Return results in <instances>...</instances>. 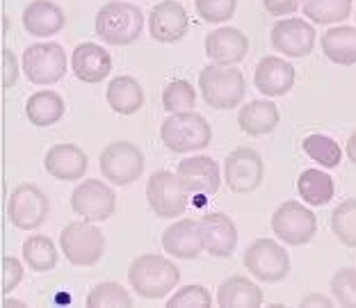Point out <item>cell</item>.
Listing matches in <instances>:
<instances>
[{
	"label": "cell",
	"instance_id": "6da1fadb",
	"mask_svg": "<svg viewBox=\"0 0 356 308\" xmlns=\"http://www.w3.org/2000/svg\"><path fill=\"white\" fill-rule=\"evenodd\" d=\"M181 270L160 254H142L128 267V283L144 299H163L178 286Z\"/></svg>",
	"mask_w": 356,
	"mask_h": 308
},
{
	"label": "cell",
	"instance_id": "7a4b0ae2",
	"mask_svg": "<svg viewBox=\"0 0 356 308\" xmlns=\"http://www.w3.org/2000/svg\"><path fill=\"white\" fill-rule=\"evenodd\" d=\"M199 89L206 105L215 110H233L245 101L247 85L236 64H208L199 74Z\"/></svg>",
	"mask_w": 356,
	"mask_h": 308
},
{
	"label": "cell",
	"instance_id": "3957f363",
	"mask_svg": "<svg viewBox=\"0 0 356 308\" xmlns=\"http://www.w3.org/2000/svg\"><path fill=\"white\" fill-rule=\"evenodd\" d=\"M94 26L99 39L108 46H131L142 37L144 16L137 5L112 0L99 10Z\"/></svg>",
	"mask_w": 356,
	"mask_h": 308
},
{
	"label": "cell",
	"instance_id": "277c9868",
	"mask_svg": "<svg viewBox=\"0 0 356 308\" xmlns=\"http://www.w3.org/2000/svg\"><path fill=\"white\" fill-rule=\"evenodd\" d=\"M160 140L174 153H192L210 147L213 128H210L206 117L199 115V112H174L160 126Z\"/></svg>",
	"mask_w": 356,
	"mask_h": 308
},
{
	"label": "cell",
	"instance_id": "5b68a950",
	"mask_svg": "<svg viewBox=\"0 0 356 308\" xmlns=\"http://www.w3.org/2000/svg\"><path fill=\"white\" fill-rule=\"evenodd\" d=\"M60 249L74 267H92L105 254V235L94 222H71L60 233Z\"/></svg>",
	"mask_w": 356,
	"mask_h": 308
},
{
	"label": "cell",
	"instance_id": "8992f818",
	"mask_svg": "<svg viewBox=\"0 0 356 308\" xmlns=\"http://www.w3.org/2000/svg\"><path fill=\"white\" fill-rule=\"evenodd\" d=\"M188 190L183 188L181 178L174 172L160 169L153 172L147 183V201L149 208L163 220H174L178 215H185L190 204Z\"/></svg>",
	"mask_w": 356,
	"mask_h": 308
},
{
	"label": "cell",
	"instance_id": "52a82bcc",
	"mask_svg": "<svg viewBox=\"0 0 356 308\" xmlns=\"http://www.w3.org/2000/svg\"><path fill=\"white\" fill-rule=\"evenodd\" d=\"M23 74L32 85H55L67 74V53L55 42L32 44L23 51Z\"/></svg>",
	"mask_w": 356,
	"mask_h": 308
},
{
	"label": "cell",
	"instance_id": "ba28073f",
	"mask_svg": "<svg viewBox=\"0 0 356 308\" xmlns=\"http://www.w3.org/2000/svg\"><path fill=\"white\" fill-rule=\"evenodd\" d=\"M318 231L315 213L299 201H286L272 215V233L290 247H302Z\"/></svg>",
	"mask_w": 356,
	"mask_h": 308
},
{
	"label": "cell",
	"instance_id": "9c48e42d",
	"mask_svg": "<svg viewBox=\"0 0 356 308\" xmlns=\"http://www.w3.org/2000/svg\"><path fill=\"white\" fill-rule=\"evenodd\" d=\"M99 169L112 185H131L144 172V156L133 142H112L101 151Z\"/></svg>",
	"mask_w": 356,
	"mask_h": 308
},
{
	"label": "cell",
	"instance_id": "30bf717a",
	"mask_svg": "<svg viewBox=\"0 0 356 308\" xmlns=\"http://www.w3.org/2000/svg\"><path fill=\"white\" fill-rule=\"evenodd\" d=\"M245 267L263 283H279L290 274V256L279 242L258 238L245 251Z\"/></svg>",
	"mask_w": 356,
	"mask_h": 308
},
{
	"label": "cell",
	"instance_id": "8fae6325",
	"mask_svg": "<svg viewBox=\"0 0 356 308\" xmlns=\"http://www.w3.org/2000/svg\"><path fill=\"white\" fill-rule=\"evenodd\" d=\"M51 213V201L39 190L37 185L23 183L19 188H14L7 201V217L19 231H35L39 229Z\"/></svg>",
	"mask_w": 356,
	"mask_h": 308
},
{
	"label": "cell",
	"instance_id": "7c38bea8",
	"mask_svg": "<svg viewBox=\"0 0 356 308\" xmlns=\"http://www.w3.org/2000/svg\"><path fill=\"white\" fill-rule=\"evenodd\" d=\"M117 194L99 178H87L71 192V210L87 222H105L115 215Z\"/></svg>",
	"mask_w": 356,
	"mask_h": 308
},
{
	"label": "cell",
	"instance_id": "4fadbf2b",
	"mask_svg": "<svg viewBox=\"0 0 356 308\" xmlns=\"http://www.w3.org/2000/svg\"><path fill=\"white\" fill-rule=\"evenodd\" d=\"M265 165L261 153L254 149H236L224 162V178L231 192L236 194H249L263 183Z\"/></svg>",
	"mask_w": 356,
	"mask_h": 308
},
{
	"label": "cell",
	"instance_id": "5bb4252c",
	"mask_svg": "<svg viewBox=\"0 0 356 308\" xmlns=\"http://www.w3.org/2000/svg\"><path fill=\"white\" fill-rule=\"evenodd\" d=\"M270 42L274 51L288 58H306L315 46V28L304 19H283L274 23Z\"/></svg>",
	"mask_w": 356,
	"mask_h": 308
},
{
	"label": "cell",
	"instance_id": "9a60e30c",
	"mask_svg": "<svg viewBox=\"0 0 356 308\" xmlns=\"http://www.w3.org/2000/svg\"><path fill=\"white\" fill-rule=\"evenodd\" d=\"M188 10L176 0H163L149 12V32L160 44H176L188 32Z\"/></svg>",
	"mask_w": 356,
	"mask_h": 308
},
{
	"label": "cell",
	"instance_id": "2e32d148",
	"mask_svg": "<svg viewBox=\"0 0 356 308\" xmlns=\"http://www.w3.org/2000/svg\"><path fill=\"white\" fill-rule=\"evenodd\" d=\"M176 174L190 194H215L222 185L220 167L208 156H192L181 160Z\"/></svg>",
	"mask_w": 356,
	"mask_h": 308
},
{
	"label": "cell",
	"instance_id": "e0dca14e",
	"mask_svg": "<svg viewBox=\"0 0 356 308\" xmlns=\"http://www.w3.org/2000/svg\"><path fill=\"white\" fill-rule=\"evenodd\" d=\"M295 67L288 60L283 58H274V55H267L261 62L256 64L254 71V85L261 94L270 96H286L290 89L295 87Z\"/></svg>",
	"mask_w": 356,
	"mask_h": 308
},
{
	"label": "cell",
	"instance_id": "ac0fdd59",
	"mask_svg": "<svg viewBox=\"0 0 356 308\" xmlns=\"http://www.w3.org/2000/svg\"><path fill=\"white\" fill-rule=\"evenodd\" d=\"M163 249L169 256L181 258V261H192L199 258L204 245V233H201V222L194 220H178L163 233Z\"/></svg>",
	"mask_w": 356,
	"mask_h": 308
},
{
	"label": "cell",
	"instance_id": "d6986e66",
	"mask_svg": "<svg viewBox=\"0 0 356 308\" xmlns=\"http://www.w3.org/2000/svg\"><path fill=\"white\" fill-rule=\"evenodd\" d=\"M71 71L80 83L96 85L103 83L112 71V58L99 44H80L71 53Z\"/></svg>",
	"mask_w": 356,
	"mask_h": 308
},
{
	"label": "cell",
	"instance_id": "ffe728a7",
	"mask_svg": "<svg viewBox=\"0 0 356 308\" xmlns=\"http://www.w3.org/2000/svg\"><path fill=\"white\" fill-rule=\"evenodd\" d=\"M201 233L206 251L215 258H229L238 247V229L224 213H208L201 217Z\"/></svg>",
	"mask_w": 356,
	"mask_h": 308
},
{
	"label": "cell",
	"instance_id": "44dd1931",
	"mask_svg": "<svg viewBox=\"0 0 356 308\" xmlns=\"http://www.w3.org/2000/svg\"><path fill=\"white\" fill-rule=\"evenodd\" d=\"M204 48L208 58L217 64H238L247 58L249 39L238 28H220L215 32H208Z\"/></svg>",
	"mask_w": 356,
	"mask_h": 308
},
{
	"label": "cell",
	"instance_id": "7402d4cb",
	"mask_svg": "<svg viewBox=\"0 0 356 308\" xmlns=\"http://www.w3.org/2000/svg\"><path fill=\"white\" fill-rule=\"evenodd\" d=\"M44 167L58 181H78L87 174L89 160L85 151L76 144H55L46 153Z\"/></svg>",
	"mask_w": 356,
	"mask_h": 308
},
{
	"label": "cell",
	"instance_id": "603a6c76",
	"mask_svg": "<svg viewBox=\"0 0 356 308\" xmlns=\"http://www.w3.org/2000/svg\"><path fill=\"white\" fill-rule=\"evenodd\" d=\"M67 26V16L51 0H32L23 10V28L32 37H53Z\"/></svg>",
	"mask_w": 356,
	"mask_h": 308
},
{
	"label": "cell",
	"instance_id": "cb8c5ba5",
	"mask_svg": "<svg viewBox=\"0 0 356 308\" xmlns=\"http://www.w3.org/2000/svg\"><path fill=\"white\" fill-rule=\"evenodd\" d=\"M238 126L242 128V133L252 135V137H263L270 135L274 128L279 126V110L272 101L256 99L252 103L242 105L238 112Z\"/></svg>",
	"mask_w": 356,
	"mask_h": 308
},
{
	"label": "cell",
	"instance_id": "d4e9b609",
	"mask_svg": "<svg viewBox=\"0 0 356 308\" xmlns=\"http://www.w3.org/2000/svg\"><path fill=\"white\" fill-rule=\"evenodd\" d=\"M105 101H108L110 110L117 115H135L144 105V92L142 85L131 76H117L108 83L105 89Z\"/></svg>",
	"mask_w": 356,
	"mask_h": 308
},
{
	"label": "cell",
	"instance_id": "484cf974",
	"mask_svg": "<svg viewBox=\"0 0 356 308\" xmlns=\"http://www.w3.org/2000/svg\"><path fill=\"white\" fill-rule=\"evenodd\" d=\"M261 304V288L247 277H231L217 288V306L222 308H258Z\"/></svg>",
	"mask_w": 356,
	"mask_h": 308
},
{
	"label": "cell",
	"instance_id": "4316f807",
	"mask_svg": "<svg viewBox=\"0 0 356 308\" xmlns=\"http://www.w3.org/2000/svg\"><path fill=\"white\" fill-rule=\"evenodd\" d=\"M322 51L327 60L338 67H354L356 64V28L338 26L322 35Z\"/></svg>",
	"mask_w": 356,
	"mask_h": 308
},
{
	"label": "cell",
	"instance_id": "83f0119b",
	"mask_svg": "<svg viewBox=\"0 0 356 308\" xmlns=\"http://www.w3.org/2000/svg\"><path fill=\"white\" fill-rule=\"evenodd\" d=\"M26 117L32 121V126H55L64 117V99L53 89L35 92L26 101Z\"/></svg>",
	"mask_w": 356,
	"mask_h": 308
},
{
	"label": "cell",
	"instance_id": "f1b7e54d",
	"mask_svg": "<svg viewBox=\"0 0 356 308\" xmlns=\"http://www.w3.org/2000/svg\"><path fill=\"white\" fill-rule=\"evenodd\" d=\"M297 192L306 204L327 206L334 199V178L322 169H306L297 181Z\"/></svg>",
	"mask_w": 356,
	"mask_h": 308
},
{
	"label": "cell",
	"instance_id": "f546056e",
	"mask_svg": "<svg viewBox=\"0 0 356 308\" xmlns=\"http://www.w3.org/2000/svg\"><path fill=\"white\" fill-rule=\"evenodd\" d=\"M23 261L32 272H51L58 265V249L46 235H30L23 242Z\"/></svg>",
	"mask_w": 356,
	"mask_h": 308
},
{
	"label": "cell",
	"instance_id": "4dcf8cb0",
	"mask_svg": "<svg viewBox=\"0 0 356 308\" xmlns=\"http://www.w3.org/2000/svg\"><path fill=\"white\" fill-rule=\"evenodd\" d=\"M302 149L313 162H318V165H322L325 169H334L341 165V160H343V149L338 147V142L329 135H320V133L309 135L304 140Z\"/></svg>",
	"mask_w": 356,
	"mask_h": 308
},
{
	"label": "cell",
	"instance_id": "1f68e13d",
	"mask_svg": "<svg viewBox=\"0 0 356 308\" xmlns=\"http://www.w3.org/2000/svg\"><path fill=\"white\" fill-rule=\"evenodd\" d=\"M304 14L320 26L341 23L352 14V0H304Z\"/></svg>",
	"mask_w": 356,
	"mask_h": 308
},
{
	"label": "cell",
	"instance_id": "d6a6232c",
	"mask_svg": "<svg viewBox=\"0 0 356 308\" xmlns=\"http://www.w3.org/2000/svg\"><path fill=\"white\" fill-rule=\"evenodd\" d=\"M89 308H131L133 297L131 293L117 281H103L99 286L92 288L87 295Z\"/></svg>",
	"mask_w": 356,
	"mask_h": 308
},
{
	"label": "cell",
	"instance_id": "836d02e7",
	"mask_svg": "<svg viewBox=\"0 0 356 308\" xmlns=\"http://www.w3.org/2000/svg\"><path fill=\"white\" fill-rule=\"evenodd\" d=\"M331 231L345 247H356V199L338 204L331 213Z\"/></svg>",
	"mask_w": 356,
	"mask_h": 308
},
{
	"label": "cell",
	"instance_id": "e575fe53",
	"mask_svg": "<svg viewBox=\"0 0 356 308\" xmlns=\"http://www.w3.org/2000/svg\"><path fill=\"white\" fill-rule=\"evenodd\" d=\"M194 103H197V92L188 80H172L165 92H163V108L174 115V112H185L192 110Z\"/></svg>",
	"mask_w": 356,
	"mask_h": 308
},
{
	"label": "cell",
	"instance_id": "d590c367",
	"mask_svg": "<svg viewBox=\"0 0 356 308\" xmlns=\"http://www.w3.org/2000/svg\"><path fill=\"white\" fill-rule=\"evenodd\" d=\"M331 295L341 306L356 308V270L354 267H343L331 277Z\"/></svg>",
	"mask_w": 356,
	"mask_h": 308
},
{
	"label": "cell",
	"instance_id": "8d00e7d4",
	"mask_svg": "<svg viewBox=\"0 0 356 308\" xmlns=\"http://www.w3.org/2000/svg\"><path fill=\"white\" fill-rule=\"evenodd\" d=\"M238 0H194V10L206 23H224L236 14Z\"/></svg>",
	"mask_w": 356,
	"mask_h": 308
},
{
	"label": "cell",
	"instance_id": "74e56055",
	"mask_svg": "<svg viewBox=\"0 0 356 308\" xmlns=\"http://www.w3.org/2000/svg\"><path fill=\"white\" fill-rule=\"evenodd\" d=\"M213 306V297L204 286H185L176 295L169 297L167 308H208Z\"/></svg>",
	"mask_w": 356,
	"mask_h": 308
},
{
	"label": "cell",
	"instance_id": "f35d334b",
	"mask_svg": "<svg viewBox=\"0 0 356 308\" xmlns=\"http://www.w3.org/2000/svg\"><path fill=\"white\" fill-rule=\"evenodd\" d=\"M23 281V265L14 256L3 258V293L10 295L12 290Z\"/></svg>",
	"mask_w": 356,
	"mask_h": 308
},
{
	"label": "cell",
	"instance_id": "ab89813d",
	"mask_svg": "<svg viewBox=\"0 0 356 308\" xmlns=\"http://www.w3.org/2000/svg\"><path fill=\"white\" fill-rule=\"evenodd\" d=\"M19 80V62L10 48H3V87L10 89Z\"/></svg>",
	"mask_w": 356,
	"mask_h": 308
},
{
	"label": "cell",
	"instance_id": "60d3db41",
	"mask_svg": "<svg viewBox=\"0 0 356 308\" xmlns=\"http://www.w3.org/2000/svg\"><path fill=\"white\" fill-rule=\"evenodd\" d=\"M302 5V0H263V7L267 10V14L272 16H288L295 14Z\"/></svg>",
	"mask_w": 356,
	"mask_h": 308
},
{
	"label": "cell",
	"instance_id": "b9f144b4",
	"mask_svg": "<svg viewBox=\"0 0 356 308\" xmlns=\"http://www.w3.org/2000/svg\"><path fill=\"white\" fill-rule=\"evenodd\" d=\"M302 306H325V308H331V306H334V299H329L325 295H306L302 299Z\"/></svg>",
	"mask_w": 356,
	"mask_h": 308
},
{
	"label": "cell",
	"instance_id": "7bdbcfd3",
	"mask_svg": "<svg viewBox=\"0 0 356 308\" xmlns=\"http://www.w3.org/2000/svg\"><path fill=\"white\" fill-rule=\"evenodd\" d=\"M345 153H347V158H350L354 165H356V131L352 133V137L347 140V147H345Z\"/></svg>",
	"mask_w": 356,
	"mask_h": 308
},
{
	"label": "cell",
	"instance_id": "ee69618b",
	"mask_svg": "<svg viewBox=\"0 0 356 308\" xmlns=\"http://www.w3.org/2000/svg\"><path fill=\"white\" fill-rule=\"evenodd\" d=\"M3 308H26V304L19 302V299H7V297H5Z\"/></svg>",
	"mask_w": 356,
	"mask_h": 308
},
{
	"label": "cell",
	"instance_id": "f6af8a7d",
	"mask_svg": "<svg viewBox=\"0 0 356 308\" xmlns=\"http://www.w3.org/2000/svg\"><path fill=\"white\" fill-rule=\"evenodd\" d=\"M354 16H356V14H354Z\"/></svg>",
	"mask_w": 356,
	"mask_h": 308
}]
</instances>
